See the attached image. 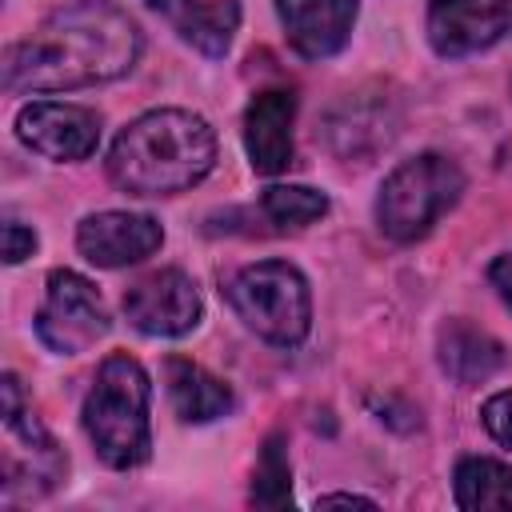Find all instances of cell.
<instances>
[{"instance_id": "cell-1", "label": "cell", "mask_w": 512, "mask_h": 512, "mask_svg": "<svg viewBox=\"0 0 512 512\" xmlns=\"http://www.w3.org/2000/svg\"><path fill=\"white\" fill-rule=\"evenodd\" d=\"M136 20L108 0H72L4 52L8 92H72L120 80L140 60Z\"/></svg>"}, {"instance_id": "cell-2", "label": "cell", "mask_w": 512, "mask_h": 512, "mask_svg": "<svg viewBox=\"0 0 512 512\" xmlns=\"http://www.w3.org/2000/svg\"><path fill=\"white\" fill-rule=\"evenodd\" d=\"M216 164V132L188 108H152L136 116L108 152V180L128 196H176L200 184Z\"/></svg>"}, {"instance_id": "cell-3", "label": "cell", "mask_w": 512, "mask_h": 512, "mask_svg": "<svg viewBox=\"0 0 512 512\" xmlns=\"http://www.w3.org/2000/svg\"><path fill=\"white\" fill-rule=\"evenodd\" d=\"M148 404H152V384L140 360L128 352H112L100 368L96 380L84 396V432L96 448V456L108 468H140L152 452V424H148Z\"/></svg>"}, {"instance_id": "cell-4", "label": "cell", "mask_w": 512, "mask_h": 512, "mask_svg": "<svg viewBox=\"0 0 512 512\" xmlns=\"http://www.w3.org/2000/svg\"><path fill=\"white\" fill-rule=\"evenodd\" d=\"M228 304L260 340L280 348L300 344L312 328L308 280L288 260H256L240 268L228 284Z\"/></svg>"}, {"instance_id": "cell-5", "label": "cell", "mask_w": 512, "mask_h": 512, "mask_svg": "<svg viewBox=\"0 0 512 512\" xmlns=\"http://www.w3.org/2000/svg\"><path fill=\"white\" fill-rule=\"evenodd\" d=\"M464 192V172L440 152H424L388 172L376 196V224L388 240H420Z\"/></svg>"}, {"instance_id": "cell-6", "label": "cell", "mask_w": 512, "mask_h": 512, "mask_svg": "<svg viewBox=\"0 0 512 512\" xmlns=\"http://www.w3.org/2000/svg\"><path fill=\"white\" fill-rule=\"evenodd\" d=\"M108 328H112V320H108V308H104L100 292L92 288V280H84L72 268L48 272L44 304L36 312V336L44 340V348H52L60 356H76V352L92 348L100 336H108Z\"/></svg>"}, {"instance_id": "cell-7", "label": "cell", "mask_w": 512, "mask_h": 512, "mask_svg": "<svg viewBox=\"0 0 512 512\" xmlns=\"http://www.w3.org/2000/svg\"><path fill=\"white\" fill-rule=\"evenodd\" d=\"M16 136L56 164L88 160L100 144V116L84 104H60V100H32L16 112Z\"/></svg>"}, {"instance_id": "cell-8", "label": "cell", "mask_w": 512, "mask_h": 512, "mask_svg": "<svg viewBox=\"0 0 512 512\" xmlns=\"http://www.w3.org/2000/svg\"><path fill=\"white\" fill-rule=\"evenodd\" d=\"M200 292L188 272L160 268L124 292V316L144 336H184L200 324Z\"/></svg>"}, {"instance_id": "cell-9", "label": "cell", "mask_w": 512, "mask_h": 512, "mask_svg": "<svg viewBox=\"0 0 512 512\" xmlns=\"http://www.w3.org/2000/svg\"><path fill=\"white\" fill-rule=\"evenodd\" d=\"M512 24L508 0H432L428 4V44L444 60H460L492 48Z\"/></svg>"}, {"instance_id": "cell-10", "label": "cell", "mask_w": 512, "mask_h": 512, "mask_svg": "<svg viewBox=\"0 0 512 512\" xmlns=\"http://www.w3.org/2000/svg\"><path fill=\"white\" fill-rule=\"evenodd\" d=\"M164 228L144 212H92L76 228V248L100 268H128L160 252Z\"/></svg>"}, {"instance_id": "cell-11", "label": "cell", "mask_w": 512, "mask_h": 512, "mask_svg": "<svg viewBox=\"0 0 512 512\" xmlns=\"http://www.w3.org/2000/svg\"><path fill=\"white\" fill-rule=\"evenodd\" d=\"M288 44L304 60L336 56L356 24V0H276Z\"/></svg>"}, {"instance_id": "cell-12", "label": "cell", "mask_w": 512, "mask_h": 512, "mask_svg": "<svg viewBox=\"0 0 512 512\" xmlns=\"http://www.w3.org/2000/svg\"><path fill=\"white\" fill-rule=\"evenodd\" d=\"M292 120L296 96L288 88L256 92L244 108V152L260 176H276L292 164Z\"/></svg>"}, {"instance_id": "cell-13", "label": "cell", "mask_w": 512, "mask_h": 512, "mask_svg": "<svg viewBox=\"0 0 512 512\" xmlns=\"http://www.w3.org/2000/svg\"><path fill=\"white\" fill-rule=\"evenodd\" d=\"M164 384H168V400L184 424H208V420H220L224 412H232V388L184 356L164 360Z\"/></svg>"}, {"instance_id": "cell-14", "label": "cell", "mask_w": 512, "mask_h": 512, "mask_svg": "<svg viewBox=\"0 0 512 512\" xmlns=\"http://www.w3.org/2000/svg\"><path fill=\"white\" fill-rule=\"evenodd\" d=\"M440 368L456 384H484L504 368V344L468 320H448L440 328Z\"/></svg>"}, {"instance_id": "cell-15", "label": "cell", "mask_w": 512, "mask_h": 512, "mask_svg": "<svg viewBox=\"0 0 512 512\" xmlns=\"http://www.w3.org/2000/svg\"><path fill=\"white\" fill-rule=\"evenodd\" d=\"M456 504L468 512H504L512 508V464L492 456H464L456 464Z\"/></svg>"}, {"instance_id": "cell-16", "label": "cell", "mask_w": 512, "mask_h": 512, "mask_svg": "<svg viewBox=\"0 0 512 512\" xmlns=\"http://www.w3.org/2000/svg\"><path fill=\"white\" fill-rule=\"evenodd\" d=\"M172 28L180 32V40H188L196 52L204 56H224L232 48V36L240 28V0H192L176 20Z\"/></svg>"}, {"instance_id": "cell-17", "label": "cell", "mask_w": 512, "mask_h": 512, "mask_svg": "<svg viewBox=\"0 0 512 512\" xmlns=\"http://www.w3.org/2000/svg\"><path fill=\"white\" fill-rule=\"evenodd\" d=\"M260 208L276 228H308L328 212V196L308 184H272L264 188Z\"/></svg>"}, {"instance_id": "cell-18", "label": "cell", "mask_w": 512, "mask_h": 512, "mask_svg": "<svg viewBox=\"0 0 512 512\" xmlns=\"http://www.w3.org/2000/svg\"><path fill=\"white\" fill-rule=\"evenodd\" d=\"M288 456H284V436H268L256 480H252V504L260 508H288L292 504V484H288Z\"/></svg>"}, {"instance_id": "cell-19", "label": "cell", "mask_w": 512, "mask_h": 512, "mask_svg": "<svg viewBox=\"0 0 512 512\" xmlns=\"http://www.w3.org/2000/svg\"><path fill=\"white\" fill-rule=\"evenodd\" d=\"M480 420H484V428L492 432V440H500L504 448H512V388L488 396L484 408H480Z\"/></svg>"}, {"instance_id": "cell-20", "label": "cell", "mask_w": 512, "mask_h": 512, "mask_svg": "<svg viewBox=\"0 0 512 512\" xmlns=\"http://www.w3.org/2000/svg\"><path fill=\"white\" fill-rule=\"evenodd\" d=\"M36 252V232L24 228L20 220H4V260L8 264H20Z\"/></svg>"}, {"instance_id": "cell-21", "label": "cell", "mask_w": 512, "mask_h": 512, "mask_svg": "<svg viewBox=\"0 0 512 512\" xmlns=\"http://www.w3.org/2000/svg\"><path fill=\"white\" fill-rule=\"evenodd\" d=\"M488 280L496 284V292H500V296H504V304L512 308V252L492 260V268H488Z\"/></svg>"}, {"instance_id": "cell-22", "label": "cell", "mask_w": 512, "mask_h": 512, "mask_svg": "<svg viewBox=\"0 0 512 512\" xmlns=\"http://www.w3.org/2000/svg\"><path fill=\"white\" fill-rule=\"evenodd\" d=\"M316 508H376V500L356 492H332V496H316Z\"/></svg>"}, {"instance_id": "cell-23", "label": "cell", "mask_w": 512, "mask_h": 512, "mask_svg": "<svg viewBox=\"0 0 512 512\" xmlns=\"http://www.w3.org/2000/svg\"><path fill=\"white\" fill-rule=\"evenodd\" d=\"M144 4H148V8H156L160 16H168V20H176V16H180V12H184V8L192 4V0H144Z\"/></svg>"}]
</instances>
